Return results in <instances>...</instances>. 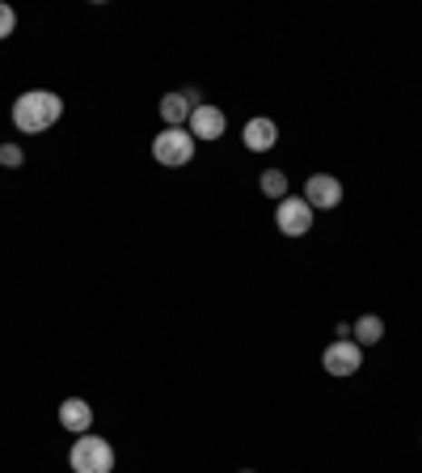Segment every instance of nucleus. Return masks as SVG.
<instances>
[{
  "instance_id": "12",
  "label": "nucleus",
  "mask_w": 422,
  "mask_h": 473,
  "mask_svg": "<svg viewBox=\"0 0 422 473\" xmlns=\"http://www.w3.org/2000/svg\"><path fill=\"white\" fill-rule=\"evenodd\" d=\"M258 186H262L266 199H288V173L283 170H262V178H258Z\"/></svg>"
},
{
  "instance_id": "4",
  "label": "nucleus",
  "mask_w": 422,
  "mask_h": 473,
  "mask_svg": "<svg viewBox=\"0 0 422 473\" xmlns=\"http://www.w3.org/2000/svg\"><path fill=\"white\" fill-rule=\"evenodd\" d=\"M275 224L283 237H304L313 229V207L304 203V194H288L275 203Z\"/></svg>"
},
{
  "instance_id": "8",
  "label": "nucleus",
  "mask_w": 422,
  "mask_h": 473,
  "mask_svg": "<svg viewBox=\"0 0 422 473\" xmlns=\"http://www.w3.org/2000/svg\"><path fill=\"white\" fill-rule=\"evenodd\" d=\"M241 140H245V148H250V153H270V148L279 144L275 119H266V114L250 119V123H245V132H241Z\"/></svg>"
},
{
  "instance_id": "7",
  "label": "nucleus",
  "mask_w": 422,
  "mask_h": 473,
  "mask_svg": "<svg viewBox=\"0 0 422 473\" xmlns=\"http://www.w3.org/2000/svg\"><path fill=\"white\" fill-rule=\"evenodd\" d=\"M304 203L313 207V212H329V207L342 203V182H338L334 173H313L304 182Z\"/></svg>"
},
{
  "instance_id": "6",
  "label": "nucleus",
  "mask_w": 422,
  "mask_h": 473,
  "mask_svg": "<svg viewBox=\"0 0 422 473\" xmlns=\"http://www.w3.org/2000/svg\"><path fill=\"white\" fill-rule=\"evenodd\" d=\"M186 132H191L194 140H220V135L229 132V119H224V110H220V106H211V102H199V106L191 110Z\"/></svg>"
},
{
  "instance_id": "9",
  "label": "nucleus",
  "mask_w": 422,
  "mask_h": 473,
  "mask_svg": "<svg viewBox=\"0 0 422 473\" xmlns=\"http://www.w3.org/2000/svg\"><path fill=\"white\" fill-rule=\"evenodd\" d=\"M60 427L64 431H73V436H84V431L93 427V406H89L84 398L60 401Z\"/></svg>"
},
{
  "instance_id": "5",
  "label": "nucleus",
  "mask_w": 422,
  "mask_h": 473,
  "mask_svg": "<svg viewBox=\"0 0 422 473\" xmlns=\"http://www.w3.org/2000/svg\"><path fill=\"white\" fill-rule=\"evenodd\" d=\"M321 368H326L329 377H355L363 368V347L355 339H338V342H329L326 347V355H321Z\"/></svg>"
},
{
  "instance_id": "2",
  "label": "nucleus",
  "mask_w": 422,
  "mask_h": 473,
  "mask_svg": "<svg viewBox=\"0 0 422 473\" xmlns=\"http://www.w3.org/2000/svg\"><path fill=\"white\" fill-rule=\"evenodd\" d=\"M68 465H73V473H114V448H110V439L84 431L73 439Z\"/></svg>"
},
{
  "instance_id": "13",
  "label": "nucleus",
  "mask_w": 422,
  "mask_h": 473,
  "mask_svg": "<svg viewBox=\"0 0 422 473\" xmlns=\"http://www.w3.org/2000/svg\"><path fill=\"white\" fill-rule=\"evenodd\" d=\"M0 165H5V170H22L25 165V153L17 144H0Z\"/></svg>"
},
{
  "instance_id": "10",
  "label": "nucleus",
  "mask_w": 422,
  "mask_h": 473,
  "mask_svg": "<svg viewBox=\"0 0 422 473\" xmlns=\"http://www.w3.org/2000/svg\"><path fill=\"white\" fill-rule=\"evenodd\" d=\"M191 102H186V94H165L161 97V119H165V127H186L191 123Z\"/></svg>"
},
{
  "instance_id": "1",
  "label": "nucleus",
  "mask_w": 422,
  "mask_h": 473,
  "mask_svg": "<svg viewBox=\"0 0 422 473\" xmlns=\"http://www.w3.org/2000/svg\"><path fill=\"white\" fill-rule=\"evenodd\" d=\"M64 114V102L60 94H51V89H30L13 102V127L25 135H43L47 127H55Z\"/></svg>"
},
{
  "instance_id": "3",
  "label": "nucleus",
  "mask_w": 422,
  "mask_h": 473,
  "mask_svg": "<svg viewBox=\"0 0 422 473\" xmlns=\"http://www.w3.org/2000/svg\"><path fill=\"white\" fill-rule=\"evenodd\" d=\"M194 140L186 127H165L161 135H152V157L161 161V165H169V170H182V165H191L194 157Z\"/></svg>"
},
{
  "instance_id": "15",
  "label": "nucleus",
  "mask_w": 422,
  "mask_h": 473,
  "mask_svg": "<svg viewBox=\"0 0 422 473\" xmlns=\"http://www.w3.org/2000/svg\"><path fill=\"white\" fill-rule=\"evenodd\" d=\"M241 473H253V469H241Z\"/></svg>"
},
{
  "instance_id": "14",
  "label": "nucleus",
  "mask_w": 422,
  "mask_h": 473,
  "mask_svg": "<svg viewBox=\"0 0 422 473\" xmlns=\"http://www.w3.org/2000/svg\"><path fill=\"white\" fill-rule=\"evenodd\" d=\"M13 30H17V13H13L9 5H5V0H0V38H9Z\"/></svg>"
},
{
  "instance_id": "11",
  "label": "nucleus",
  "mask_w": 422,
  "mask_h": 473,
  "mask_svg": "<svg viewBox=\"0 0 422 473\" xmlns=\"http://www.w3.org/2000/svg\"><path fill=\"white\" fill-rule=\"evenodd\" d=\"M350 339L359 342V347H376V342L385 339V321H380L376 313H363L359 321L350 326Z\"/></svg>"
}]
</instances>
